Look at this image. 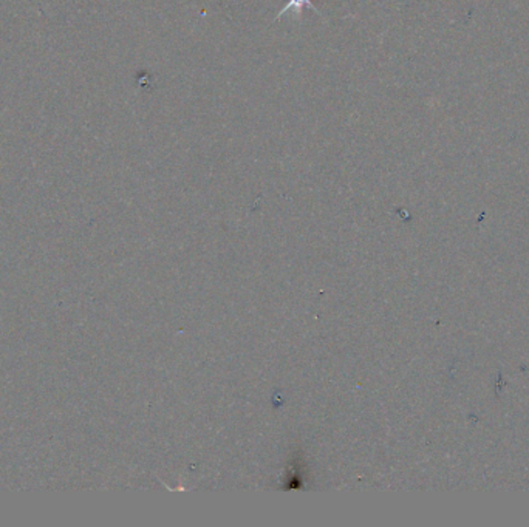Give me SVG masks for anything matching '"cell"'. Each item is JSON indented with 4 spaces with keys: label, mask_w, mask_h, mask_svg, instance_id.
Returning <instances> with one entry per match:
<instances>
[{
    "label": "cell",
    "mask_w": 529,
    "mask_h": 527,
    "mask_svg": "<svg viewBox=\"0 0 529 527\" xmlns=\"http://www.w3.org/2000/svg\"><path fill=\"white\" fill-rule=\"evenodd\" d=\"M304 6H308V8H312V10L317 11V8L313 5L312 0H288V4L282 8L279 14L275 16V19H279V17H282L285 13L290 11V10H296V11L299 13ZM317 13H319V11H317Z\"/></svg>",
    "instance_id": "obj_1"
}]
</instances>
